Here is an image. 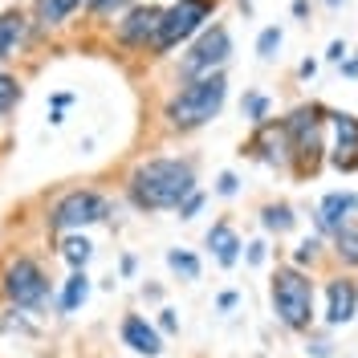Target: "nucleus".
Instances as JSON below:
<instances>
[{"instance_id": "f257e3e1", "label": "nucleus", "mask_w": 358, "mask_h": 358, "mask_svg": "<svg viewBox=\"0 0 358 358\" xmlns=\"http://www.w3.org/2000/svg\"><path fill=\"white\" fill-rule=\"evenodd\" d=\"M196 187V167L187 159H143L127 179V196L143 212H167L187 200Z\"/></svg>"}, {"instance_id": "f03ea898", "label": "nucleus", "mask_w": 358, "mask_h": 358, "mask_svg": "<svg viewBox=\"0 0 358 358\" xmlns=\"http://www.w3.org/2000/svg\"><path fill=\"white\" fill-rule=\"evenodd\" d=\"M224 98H228V78L224 73H212V78H200V82H183L167 98L163 118H167L171 131H196V127L212 122L224 110Z\"/></svg>"}, {"instance_id": "7ed1b4c3", "label": "nucleus", "mask_w": 358, "mask_h": 358, "mask_svg": "<svg viewBox=\"0 0 358 358\" xmlns=\"http://www.w3.org/2000/svg\"><path fill=\"white\" fill-rule=\"evenodd\" d=\"M326 127H330V110L322 102H301L285 114V131L293 143V176L306 179L322 171L326 159Z\"/></svg>"}, {"instance_id": "20e7f679", "label": "nucleus", "mask_w": 358, "mask_h": 358, "mask_svg": "<svg viewBox=\"0 0 358 358\" xmlns=\"http://www.w3.org/2000/svg\"><path fill=\"white\" fill-rule=\"evenodd\" d=\"M268 297H273V313L277 322L293 330V334H310L313 330V301H317V289H313V277L297 265H281L268 281Z\"/></svg>"}, {"instance_id": "39448f33", "label": "nucleus", "mask_w": 358, "mask_h": 358, "mask_svg": "<svg viewBox=\"0 0 358 358\" xmlns=\"http://www.w3.org/2000/svg\"><path fill=\"white\" fill-rule=\"evenodd\" d=\"M216 8H220V0H176L171 8H163V24H159V37H155V53H171L176 45L200 37Z\"/></svg>"}, {"instance_id": "423d86ee", "label": "nucleus", "mask_w": 358, "mask_h": 358, "mask_svg": "<svg viewBox=\"0 0 358 358\" xmlns=\"http://www.w3.org/2000/svg\"><path fill=\"white\" fill-rule=\"evenodd\" d=\"M232 57V37L224 24H208L196 41L187 45V53L179 57V78L183 82H200V78H212V73H224Z\"/></svg>"}, {"instance_id": "0eeeda50", "label": "nucleus", "mask_w": 358, "mask_h": 358, "mask_svg": "<svg viewBox=\"0 0 358 358\" xmlns=\"http://www.w3.org/2000/svg\"><path fill=\"white\" fill-rule=\"evenodd\" d=\"M110 216V200L106 196H98V192H90V187H78V192H69L62 200L53 203V212H49V228H57V232H69V228H86V224H98Z\"/></svg>"}, {"instance_id": "6e6552de", "label": "nucleus", "mask_w": 358, "mask_h": 358, "mask_svg": "<svg viewBox=\"0 0 358 358\" xmlns=\"http://www.w3.org/2000/svg\"><path fill=\"white\" fill-rule=\"evenodd\" d=\"M4 293H8V301H13V306L33 310V306H41V301H45L49 281H45V273L37 268V261L17 257L13 265L4 268Z\"/></svg>"}, {"instance_id": "1a4fd4ad", "label": "nucleus", "mask_w": 358, "mask_h": 358, "mask_svg": "<svg viewBox=\"0 0 358 358\" xmlns=\"http://www.w3.org/2000/svg\"><path fill=\"white\" fill-rule=\"evenodd\" d=\"M248 155L261 159L265 167H293V143H289V131H285V118H268V122H261L257 131H252V138H248Z\"/></svg>"}, {"instance_id": "9d476101", "label": "nucleus", "mask_w": 358, "mask_h": 358, "mask_svg": "<svg viewBox=\"0 0 358 358\" xmlns=\"http://www.w3.org/2000/svg\"><path fill=\"white\" fill-rule=\"evenodd\" d=\"M159 24H163V8L159 4H138L127 13V21H118V41L127 49H155V37H159Z\"/></svg>"}, {"instance_id": "9b49d317", "label": "nucleus", "mask_w": 358, "mask_h": 358, "mask_svg": "<svg viewBox=\"0 0 358 358\" xmlns=\"http://www.w3.org/2000/svg\"><path fill=\"white\" fill-rule=\"evenodd\" d=\"M330 131H334L330 163L338 171H358V118L346 110H330Z\"/></svg>"}, {"instance_id": "f8f14e48", "label": "nucleus", "mask_w": 358, "mask_h": 358, "mask_svg": "<svg viewBox=\"0 0 358 358\" xmlns=\"http://www.w3.org/2000/svg\"><path fill=\"white\" fill-rule=\"evenodd\" d=\"M355 212H358V192H326L313 208V224H317V232L334 236L342 224L355 220Z\"/></svg>"}, {"instance_id": "ddd939ff", "label": "nucleus", "mask_w": 358, "mask_h": 358, "mask_svg": "<svg viewBox=\"0 0 358 358\" xmlns=\"http://www.w3.org/2000/svg\"><path fill=\"white\" fill-rule=\"evenodd\" d=\"M358 313V281L350 277H334L326 285V322L330 326H346Z\"/></svg>"}, {"instance_id": "4468645a", "label": "nucleus", "mask_w": 358, "mask_h": 358, "mask_svg": "<svg viewBox=\"0 0 358 358\" xmlns=\"http://www.w3.org/2000/svg\"><path fill=\"white\" fill-rule=\"evenodd\" d=\"M122 342L131 346L134 355H147V358L163 355V334H159L143 313H127L122 317Z\"/></svg>"}, {"instance_id": "2eb2a0df", "label": "nucleus", "mask_w": 358, "mask_h": 358, "mask_svg": "<svg viewBox=\"0 0 358 358\" xmlns=\"http://www.w3.org/2000/svg\"><path fill=\"white\" fill-rule=\"evenodd\" d=\"M208 248H212V257H216V265L220 268H232L236 261H241V236H236V228L228 220H216L212 228H208Z\"/></svg>"}, {"instance_id": "dca6fc26", "label": "nucleus", "mask_w": 358, "mask_h": 358, "mask_svg": "<svg viewBox=\"0 0 358 358\" xmlns=\"http://www.w3.org/2000/svg\"><path fill=\"white\" fill-rule=\"evenodd\" d=\"M29 37V21H24L21 13H4L0 17V62L4 57H17V49L24 45Z\"/></svg>"}, {"instance_id": "f3484780", "label": "nucleus", "mask_w": 358, "mask_h": 358, "mask_svg": "<svg viewBox=\"0 0 358 358\" xmlns=\"http://www.w3.org/2000/svg\"><path fill=\"white\" fill-rule=\"evenodd\" d=\"M334 257L342 261V265L358 268V220L342 224V228L334 232Z\"/></svg>"}, {"instance_id": "a211bd4d", "label": "nucleus", "mask_w": 358, "mask_h": 358, "mask_svg": "<svg viewBox=\"0 0 358 358\" xmlns=\"http://www.w3.org/2000/svg\"><path fill=\"white\" fill-rule=\"evenodd\" d=\"M86 297H90L86 268H73V273H69V281H66V289H62V313H73L78 306H86Z\"/></svg>"}, {"instance_id": "6ab92c4d", "label": "nucleus", "mask_w": 358, "mask_h": 358, "mask_svg": "<svg viewBox=\"0 0 358 358\" xmlns=\"http://www.w3.org/2000/svg\"><path fill=\"white\" fill-rule=\"evenodd\" d=\"M261 224H265V232H289L293 224H297V216H293V208L285 200H277V203H265L261 208Z\"/></svg>"}, {"instance_id": "aec40b11", "label": "nucleus", "mask_w": 358, "mask_h": 358, "mask_svg": "<svg viewBox=\"0 0 358 358\" xmlns=\"http://www.w3.org/2000/svg\"><path fill=\"white\" fill-rule=\"evenodd\" d=\"M78 4H82V0H33V13H37L41 24H62Z\"/></svg>"}, {"instance_id": "412c9836", "label": "nucleus", "mask_w": 358, "mask_h": 358, "mask_svg": "<svg viewBox=\"0 0 358 358\" xmlns=\"http://www.w3.org/2000/svg\"><path fill=\"white\" fill-rule=\"evenodd\" d=\"M167 265H171V273L183 277V281H200V257L187 252V248H167Z\"/></svg>"}, {"instance_id": "4be33fe9", "label": "nucleus", "mask_w": 358, "mask_h": 358, "mask_svg": "<svg viewBox=\"0 0 358 358\" xmlns=\"http://www.w3.org/2000/svg\"><path fill=\"white\" fill-rule=\"evenodd\" d=\"M268 110H273V102H268L265 94H257V90H248L245 98H241V114H245L252 127H261V122H268Z\"/></svg>"}, {"instance_id": "5701e85b", "label": "nucleus", "mask_w": 358, "mask_h": 358, "mask_svg": "<svg viewBox=\"0 0 358 358\" xmlns=\"http://www.w3.org/2000/svg\"><path fill=\"white\" fill-rule=\"evenodd\" d=\"M62 257H66L69 268H86V261L94 257V245H90L86 236H66V245H62Z\"/></svg>"}, {"instance_id": "b1692460", "label": "nucleus", "mask_w": 358, "mask_h": 358, "mask_svg": "<svg viewBox=\"0 0 358 358\" xmlns=\"http://www.w3.org/2000/svg\"><path fill=\"white\" fill-rule=\"evenodd\" d=\"M281 45H285V33L277 24H268V29H261V37H257V57L261 62H273L281 53Z\"/></svg>"}, {"instance_id": "393cba45", "label": "nucleus", "mask_w": 358, "mask_h": 358, "mask_svg": "<svg viewBox=\"0 0 358 358\" xmlns=\"http://www.w3.org/2000/svg\"><path fill=\"white\" fill-rule=\"evenodd\" d=\"M17 102H21V86H17V78H8V73L0 69V118H8Z\"/></svg>"}, {"instance_id": "a878e982", "label": "nucleus", "mask_w": 358, "mask_h": 358, "mask_svg": "<svg viewBox=\"0 0 358 358\" xmlns=\"http://www.w3.org/2000/svg\"><path fill=\"white\" fill-rule=\"evenodd\" d=\"M317 257H322V241H317V236H306L301 245L293 248V265H297V268H301V265H313Z\"/></svg>"}, {"instance_id": "bb28decb", "label": "nucleus", "mask_w": 358, "mask_h": 358, "mask_svg": "<svg viewBox=\"0 0 358 358\" xmlns=\"http://www.w3.org/2000/svg\"><path fill=\"white\" fill-rule=\"evenodd\" d=\"M86 4H90V13H94L98 21H106V17H114V13H118V8H127L131 0H86Z\"/></svg>"}, {"instance_id": "cd10ccee", "label": "nucleus", "mask_w": 358, "mask_h": 358, "mask_svg": "<svg viewBox=\"0 0 358 358\" xmlns=\"http://www.w3.org/2000/svg\"><path fill=\"white\" fill-rule=\"evenodd\" d=\"M236 192H241L236 171H220V176H216V196H236Z\"/></svg>"}, {"instance_id": "c85d7f7f", "label": "nucleus", "mask_w": 358, "mask_h": 358, "mask_svg": "<svg viewBox=\"0 0 358 358\" xmlns=\"http://www.w3.org/2000/svg\"><path fill=\"white\" fill-rule=\"evenodd\" d=\"M200 208H203V192H192L187 200L179 203V220H192V216H196Z\"/></svg>"}, {"instance_id": "c756f323", "label": "nucleus", "mask_w": 358, "mask_h": 358, "mask_svg": "<svg viewBox=\"0 0 358 358\" xmlns=\"http://www.w3.org/2000/svg\"><path fill=\"white\" fill-rule=\"evenodd\" d=\"M176 330H179L176 310H159V334H176Z\"/></svg>"}, {"instance_id": "7c9ffc66", "label": "nucleus", "mask_w": 358, "mask_h": 358, "mask_svg": "<svg viewBox=\"0 0 358 358\" xmlns=\"http://www.w3.org/2000/svg\"><path fill=\"white\" fill-rule=\"evenodd\" d=\"M245 261H248V265H261V261H265V241H252L248 252H245Z\"/></svg>"}, {"instance_id": "2f4dec72", "label": "nucleus", "mask_w": 358, "mask_h": 358, "mask_svg": "<svg viewBox=\"0 0 358 358\" xmlns=\"http://www.w3.org/2000/svg\"><path fill=\"white\" fill-rule=\"evenodd\" d=\"M346 53H350V49H346V41H330V49H326V57H330V62H338V66L346 62Z\"/></svg>"}, {"instance_id": "473e14b6", "label": "nucleus", "mask_w": 358, "mask_h": 358, "mask_svg": "<svg viewBox=\"0 0 358 358\" xmlns=\"http://www.w3.org/2000/svg\"><path fill=\"white\" fill-rule=\"evenodd\" d=\"M236 301H241V293H236V289H228V293H220V297H216V306H220L224 313L236 310Z\"/></svg>"}, {"instance_id": "72a5a7b5", "label": "nucleus", "mask_w": 358, "mask_h": 358, "mask_svg": "<svg viewBox=\"0 0 358 358\" xmlns=\"http://www.w3.org/2000/svg\"><path fill=\"white\" fill-rule=\"evenodd\" d=\"M306 350H313V355H317V358H330V355H334L326 338H313V342H310V346H306Z\"/></svg>"}, {"instance_id": "f704fd0d", "label": "nucleus", "mask_w": 358, "mask_h": 358, "mask_svg": "<svg viewBox=\"0 0 358 358\" xmlns=\"http://www.w3.org/2000/svg\"><path fill=\"white\" fill-rule=\"evenodd\" d=\"M297 73H301V78H313V73H317V62H313V57H306V62L297 66Z\"/></svg>"}, {"instance_id": "c9c22d12", "label": "nucleus", "mask_w": 358, "mask_h": 358, "mask_svg": "<svg viewBox=\"0 0 358 358\" xmlns=\"http://www.w3.org/2000/svg\"><path fill=\"white\" fill-rule=\"evenodd\" d=\"M293 17H310V0H293Z\"/></svg>"}, {"instance_id": "e433bc0d", "label": "nucleus", "mask_w": 358, "mask_h": 358, "mask_svg": "<svg viewBox=\"0 0 358 358\" xmlns=\"http://www.w3.org/2000/svg\"><path fill=\"white\" fill-rule=\"evenodd\" d=\"M134 265H138V261H134L131 252H127V257H122V265H118V268H122V277H131V273H134Z\"/></svg>"}, {"instance_id": "4c0bfd02", "label": "nucleus", "mask_w": 358, "mask_h": 358, "mask_svg": "<svg viewBox=\"0 0 358 358\" xmlns=\"http://www.w3.org/2000/svg\"><path fill=\"white\" fill-rule=\"evenodd\" d=\"M342 73H346V78H358V62H355V57H346V62H342Z\"/></svg>"}, {"instance_id": "58836bf2", "label": "nucleus", "mask_w": 358, "mask_h": 358, "mask_svg": "<svg viewBox=\"0 0 358 358\" xmlns=\"http://www.w3.org/2000/svg\"><path fill=\"white\" fill-rule=\"evenodd\" d=\"M322 4H330V8H338V4H346V0H322Z\"/></svg>"}, {"instance_id": "ea45409f", "label": "nucleus", "mask_w": 358, "mask_h": 358, "mask_svg": "<svg viewBox=\"0 0 358 358\" xmlns=\"http://www.w3.org/2000/svg\"><path fill=\"white\" fill-rule=\"evenodd\" d=\"M241 8H245V13H252V0H241Z\"/></svg>"}]
</instances>
